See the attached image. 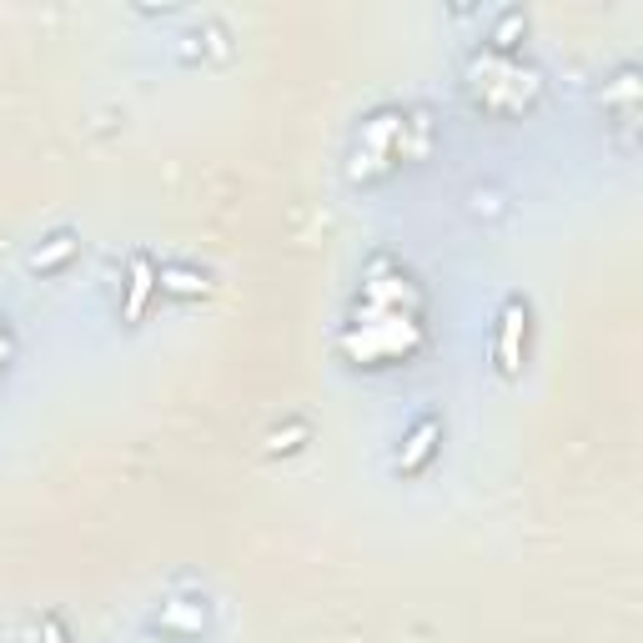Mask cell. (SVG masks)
Segmentation results:
<instances>
[{
	"instance_id": "1",
	"label": "cell",
	"mask_w": 643,
	"mask_h": 643,
	"mask_svg": "<svg viewBox=\"0 0 643 643\" xmlns=\"http://www.w3.org/2000/svg\"><path fill=\"white\" fill-rule=\"evenodd\" d=\"M523 342H528V302L508 297L503 302V317H498V368H503V377H518V368H523Z\"/></svg>"
},
{
	"instance_id": "2",
	"label": "cell",
	"mask_w": 643,
	"mask_h": 643,
	"mask_svg": "<svg viewBox=\"0 0 643 643\" xmlns=\"http://www.w3.org/2000/svg\"><path fill=\"white\" fill-rule=\"evenodd\" d=\"M151 286H156V267L151 257H132V277H126V302H121V317L136 322L151 302Z\"/></svg>"
},
{
	"instance_id": "3",
	"label": "cell",
	"mask_w": 643,
	"mask_h": 643,
	"mask_svg": "<svg viewBox=\"0 0 643 643\" xmlns=\"http://www.w3.org/2000/svg\"><path fill=\"white\" fill-rule=\"evenodd\" d=\"M438 432H442L438 417H422V422L407 432V448H403V458H397V467H403V473H417V467L438 453Z\"/></svg>"
},
{
	"instance_id": "4",
	"label": "cell",
	"mask_w": 643,
	"mask_h": 643,
	"mask_svg": "<svg viewBox=\"0 0 643 643\" xmlns=\"http://www.w3.org/2000/svg\"><path fill=\"white\" fill-rule=\"evenodd\" d=\"M71 251H76V237H71V232H60V237H50L46 251H36V257H31V272H50V267H60Z\"/></svg>"
},
{
	"instance_id": "5",
	"label": "cell",
	"mask_w": 643,
	"mask_h": 643,
	"mask_svg": "<svg viewBox=\"0 0 643 643\" xmlns=\"http://www.w3.org/2000/svg\"><path fill=\"white\" fill-rule=\"evenodd\" d=\"M518 25H523V11H508L498 21V31H493V41H498V46H512V31H518Z\"/></svg>"
},
{
	"instance_id": "6",
	"label": "cell",
	"mask_w": 643,
	"mask_h": 643,
	"mask_svg": "<svg viewBox=\"0 0 643 643\" xmlns=\"http://www.w3.org/2000/svg\"><path fill=\"white\" fill-rule=\"evenodd\" d=\"M41 639H46V643H66V629H60L56 619H46V629H41Z\"/></svg>"
}]
</instances>
